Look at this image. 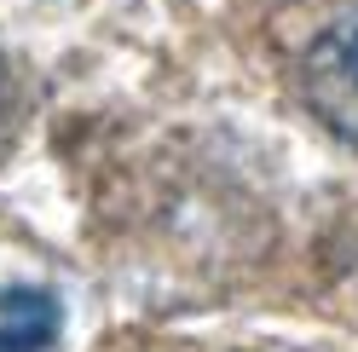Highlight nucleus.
I'll return each mask as SVG.
<instances>
[{"label": "nucleus", "mask_w": 358, "mask_h": 352, "mask_svg": "<svg viewBox=\"0 0 358 352\" xmlns=\"http://www.w3.org/2000/svg\"><path fill=\"white\" fill-rule=\"evenodd\" d=\"M301 98L335 139L358 145V17L335 24L301 58Z\"/></svg>", "instance_id": "1"}, {"label": "nucleus", "mask_w": 358, "mask_h": 352, "mask_svg": "<svg viewBox=\"0 0 358 352\" xmlns=\"http://www.w3.org/2000/svg\"><path fill=\"white\" fill-rule=\"evenodd\" d=\"M64 341V306L52 289L12 283L0 295V352H58Z\"/></svg>", "instance_id": "2"}]
</instances>
